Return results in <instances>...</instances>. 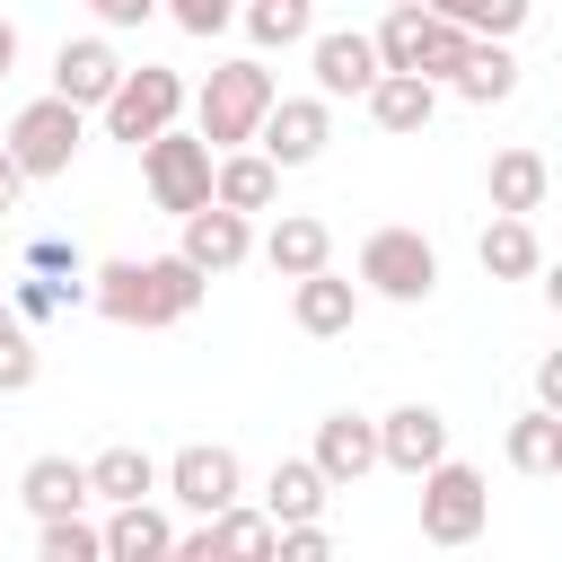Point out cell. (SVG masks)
Wrapping results in <instances>:
<instances>
[{
    "mask_svg": "<svg viewBox=\"0 0 562 562\" xmlns=\"http://www.w3.org/2000/svg\"><path fill=\"white\" fill-rule=\"evenodd\" d=\"M211 202H228V211H272L281 202V167H272V149H220V176H211Z\"/></svg>",
    "mask_w": 562,
    "mask_h": 562,
    "instance_id": "603a6c76",
    "label": "cell"
},
{
    "mask_svg": "<svg viewBox=\"0 0 562 562\" xmlns=\"http://www.w3.org/2000/svg\"><path fill=\"white\" fill-rule=\"evenodd\" d=\"M123 70H132V61H123L105 35H70V44L53 53V88H61L70 105H88V114H105V97L123 88Z\"/></svg>",
    "mask_w": 562,
    "mask_h": 562,
    "instance_id": "5bb4252c",
    "label": "cell"
},
{
    "mask_svg": "<svg viewBox=\"0 0 562 562\" xmlns=\"http://www.w3.org/2000/svg\"><path fill=\"white\" fill-rule=\"evenodd\" d=\"M351 316H360V281H342L334 263H325V272H307V281H290V325H299L307 342L351 334Z\"/></svg>",
    "mask_w": 562,
    "mask_h": 562,
    "instance_id": "ac0fdd59",
    "label": "cell"
},
{
    "mask_svg": "<svg viewBox=\"0 0 562 562\" xmlns=\"http://www.w3.org/2000/svg\"><path fill=\"white\" fill-rule=\"evenodd\" d=\"M263 263H272L281 281H307V272L334 263V228H325L316 211H281V220L263 228Z\"/></svg>",
    "mask_w": 562,
    "mask_h": 562,
    "instance_id": "ffe728a7",
    "label": "cell"
},
{
    "mask_svg": "<svg viewBox=\"0 0 562 562\" xmlns=\"http://www.w3.org/2000/svg\"><path fill=\"white\" fill-rule=\"evenodd\" d=\"M26 263H35V272H79V263H70V246H61V237H35V255H26Z\"/></svg>",
    "mask_w": 562,
    "mask_h": 562,
    "instance_id": "74e56055",
    "label": "cell"
},
{
    "mask_svg": "<svg viewBox=\"0 0 562 562\" xmlns=\"http://www.w3.org/2000/svg\"><path fill=\"white\" fill-rule=\"evenodd\" d=\"M325 501H334V474L316 465V457H281L272 465V483H263V509L290 527V518H325Z\"/></svg>",
    "mask_w": 562,
    "mask_h": 562,
    "instance_id": "484cf974",
    "label": "cell"
},
{
    "mask_svg": "<svg viewBox=\"0 0 562 562\" xmlns=\"http://www.w3.org/2000/svg\"><path fill=\"white\" fill-rule=\"evenodd\" d=\"M483 193H492V211H544V193H553V167H544V149H492V167H483Z\"/></svg>",
    "mask_w": 562,
    "mask_h": 562,
    "instance_id": "7402d4cb",
    "label": "cell"
},
{
    "mask_svg": "<svg viewBox=\"0 0 562 562\" xmlns=\"http://www.w3.org/2000/svg\"><path fill=\"white\" fill-rule=\"evenodd\" d=\"M465 105H501V97H518V53H509V35H474V53H465V70L448 79Z\"/></svg>",
    "mask_w": 562,
    "mask_h": 562,
    "instance_id": "4316f807",
    "label": "cell"
},
{
    "mask_svg": "<svg viewBox=\"0 0 562 562\" xmlns=\"http://www.w3.org/2000/svg\"><path fill=\"white\" fill-rule=\"evenodd\" d=\"M307 457H316V465H325V474H334V492H342V483H360V474H378V465H386V448H378V422H369V413H351V404H342V413H325V422H316V448H307Z\"/></svg>",
    "mask_w": 562,
    "mask_h": 562,
    "instance_id": "2e32d148",
    "label": "cell"
},
{
    "mask_svg": "<svg viewBox=\"0 0 562 562\" xmlns=\"http://www.w3.org/2000/svg\"><path fill=\"white\" fill-rule=\"evenodd\" d=\"M88 9H97L105 26H149V18L167 9V0H88Z\"/></svg>",
    "mask_w": 562,
    "mask_h": 562,
    "instance_id": "e575fe53",
    "label": "cell"
},
{
    "mask_svg": "<svg viewBox=\"0 0 562 562\" xmlns=\"http://www.w3.org/2000/svg\"><path fill=\"white\" fill-rule=\"evenodd\" d=\"M360 105H369L378 132L413 140V132H430V114H439V79H422V70H378V88H369Z\"/></svg>",
    "mask_w": 562,
    "mask_h": 562,
    "instance_id": "d6986e66",
    "label": "cell"
},
{
    "mask_svg": "<svg viewBox=\"0 0 562 562\" xmlns=\"http://www.w3.org/2000/svg\"><path fill=\"white\" fill-rule=\"evenodd\" d=\"M553 483H562V448H553Z\"/></svg>",
    "mask_w": 562,
    "mask_h": 562,
    "instance_id": "60d3db41",
    "label": "cell"
},
{
    "mask_svg": "<svg viewBox=\"0 0 562 562\" xmlns=\"http://www.w3.org/2000/svg\"><path fill=\"white\" fill-rule=\"evenodd\" d=\"M176 255H193L202 272H237L255 255V211H228V202H202L176 220Z\"/></svg>",
    "mask_w": 562,
    "mask_h": 562,
    "instance_id": "7c38bea8",
    "label": "cell"
},
{
    "mask_svg": "<svg viewBox=\"0 0 562 562\" xmlns=\"http://www.w3.org/2000/svg\"><path fill=\"white\" fill-rule=\"evenodd\" d=\"M35 334H26V316H18V299H0V395H26L35 386Z\"/></svg>",
    "mask_w": 562,
    "mask_h": 562,
    "instance_id": "f546056e",
    "label": "cell"
},
{
    "mask_svg": "<svg viewBox=\"0 0 562 562\" xmlns=\"http://www.w3.org/2000/svg\"><path fill=\"white\" fill-rule=\"evenodd\" d=\"M9 70H18V26L0 18V79H9Z\"/></svg>",
    "mask_w": 562,
    "mask_h": 562,
    "instance_id": "ab89813d",
    "label": "cell"
},
{
    "mask_svg": "<svg viewBox=\"0 0 562 562\" xmlns=\"http://www.w3.org/2000/svg\"><path fill=\"white\" fill-rule=\"evenodd\" d=\"M167 18H176L184 35H202V44H211L220 26H237V0H167Z\"/></svg>",
    "mask_w": 562,
    "mask_h": 562,
    "instance_id": "d6a6232c",
    "label": "cell"
},
{
    "mask_svg": "<svg viewBox=\"0 0 562 562\" xmlns=\"http://www.w3.org/2000/svg\"><path fill=\"white\" fill-rule=\"evenodd\" d=\"M202 290H211V272H202L193 255H114V263H97L88 307L114 316V325L158 334V325H184V316L202 307Z\"/></svg>",
    "mask_w": 562,
    "mask_h": 562,
    "instance_id": "6da1fadb",
    "label": "cell"
},
{
    "mask_svg": "<svg viewBox=\"0 0 562 562\" xmlns=\"http://www.w3.org/2000/svg\"><path fill=\"white\" fill-rule=\"evenodd\" d=\"M325 553H334L325 518H290V527H281V553H272V562H325Z\"/></svg>",
    "mask_w": 562,
    "mask_h": 562,
    "instance_id": "836d02e7",
    "label": "cell"
},
{
    "mask_svg": "<svg viewBox=\"0 0 562 562\" xmlns=\"http://www.w3.org/2000/svg\"><path fill=\"white\" fill-rule=\"evenodd\" d=\"M386 9H395V0H386Z\"/></svg>",
    "mask_w": 562,
    "mask_h": 562,
    "instance_id": "b9f144b4",
    "label": "cell"
},
{
    "mask_svg": "<svg viewBox=\"0 0 562 562\" xmlns=\"http://www.w3.org/2000/svg\"><path fill=\"white\" fill-rule=\"evenodd\" d=\"M184 79L167 70V61H140V70H123V88L105 97V140H123V149H140V140H158L176 114H184Z\"/></svg>",
    "mask_w": 562,
    "mask_h": 562,
    "instance_id": "ba28073f",
    "label": "cell"
},
{
    "mask_svg": "<svg viewBox=\"0 0 562 562\" xmlns=\"http://www.w3.org/2000/svg\"><path fill=\"white\" fill-rule=\"evenodd\" d=\"M307 61H316V88H325V97H369V88H378V70H386L378 35H360V26L307 35Z\"/></svg>",
    "mask_w": 562,
    "mask_h": 562,
    "instance_id": "4fadbf2b",
    "label": "cell"
},
{
    "mask_svg": "<svg viewBox=\"0 0 562 562\" xmlns=\"http://www.w3.org/2000/svg\"><path fill=\"white\" fill-rule=\"evenodd\" d=\"M158 553H176V518H167L158 501H114V518H105V562H158Z\"/></svg>",
    "mask_w": 562,
    "mask_h": 562,
    "instance_id": "d4e9b609",
    "label": "cell"
},
{
    "mask_svg": "<svg viewBox=\"0 0 562 562\" xmlns=\"http://www.w3.org/2000/svg\"><path fill=\"white\" fill-rule=\"evenodd\" d=\"M176 553H184V562H272V553H281V518L237 501V509H220V518L184 527V536H176Z\"/></svg>",
    "mask_w": 562,
    "mask_h": 562,
    "instance_id": "30bf717a",
    "label": "cell"
},
{
    "mask_svg": "<svg viewBox=\"0 0 562 562\" xmlns=\"http://www.w3.org/2000/svg\"><path fill=\"white\" fill-rule=\"evenodd\" d=\"M536 404H544V413H562V351H544V360H536Z\"/></svg>",
    "mask_w": 562,
    "mask_h": 562,
    "instance_id": "d590c367",
    "label": "cell"
},
{
    "mask_svg": "<svg viewBox=\"0 0 562 562\" xmlns=\"http://www.w3.org/2000/svg\"><path fill=\"white\" fill-rule=\"evenodd\" d=\"M18 501H26L35 518H70V509H88V501H97V483H88V465H79V457H35V465L18 474Z\"/></svg>",
    "mask_w": 562,
    "mask_h": 562,
    "instance_id": "cb8c5ba5",
    "label": "cell"
},
{
    "mask_svg": "<svg viewBox=\"0 0 562 562\" xmlns=\"http://www.w3.org/2000/svg\"><path fill=\"white\" fill-rule=\"evenodd\" d=\"M35 553H44V562H105V527H88L79 509H70V518H44V527H35Z\"/></svg>",
    "mask_w": 562,
    "mask_h": 562,
    "instance_id": "4dcf8cb0",
    "label": "cell"
},
{
    "mask_svg": "<svg viewBox=\"0 0 562 562\" xmlns=\"http://www.w3.org/2000/svg\"><path fill=\"white\" fill-rule=\"evenodd\" d=\"M430 9H439V18H457L465 35H518L536 0H430Z\"/></svg>",
    "mask_w": 562,
    "mask_h": 562,
    "instance_id": "1f68e13d",
    "label": "cell"
},
{
    "mask_svg": "<svg viewBox=\"0 0 562 562\" xmlns=\"http://www.w3.org/2000/svg\"><path fill=\"white\" fill-rule=\"evenodd\" d=\"M378 448H386L395 474L422 483V474L448 457V413H439V404H395V413H378Z\"/></svg>",
    "mask_w": 562,
    "mask_h": 562,
    "instance_id": "9a60e30c",
    "label": "cell"
},
{
    "mask_svg": "<svg viewBox=\"0 0 562 562\" xmlns=\"http://www.w3.org/2000/svg\"><path fill=\"white\" fill-rule=\"evenodd\" d=\"M360 290H378L395 307H422L439 290V246L422 228H369L360 237Z\"/></svg>",
    "mask_w": 562,
    "mask_h": 562,
    "instance_id": "8992f818",
    "label": "cell"
},
{
    "mask_svg": "<svg viewBox=\"0 0 562 562\" xmlns=\"http://www.w3.org/2000/svg\"><path fill=\"white\" fill-rule=\"evenodd\" d=\"M272 70L246 53V61H220L211 79H202V97H193V132L211 140V149H246L255 132H263V114H272Z\"/></svg>",
    "mask_w": 562,
    "mask_h": 562,
    "instance_id": "7a4b0ae2",
    "label": "cell"
},
{
    "mask_svg": "<svg viewBox=\"0 0 562 562\" xmlns=\"http://www.w3.org/2000/svg\"><path fill=\"white\" fill-rule=\"evenodd\" d=\"M237 18H246V35H255L263 53H272V44H307V35H316V18H307V0H246Z\"/></svg>",
    "mask_w": 562,
    "mask_h": 562,
    "instance_id": "f1b7e54d",
    "label": "cell"
},
{
    "mask_svg": "<svg viewBox=\"0 0 562 562\" xmlns=\"http://www.w3.org/2000/svg\"><path fill=\"white\" fill-rule=\"evenodd\" d=\"M88 483H97V501H105V509H114V501H158V492H167V465H158L149 448L114 439V448H97V457H88Z\"/></svg>",
    "mask_w": 562,
    "mask_h": 562,
    "instance_id": "44dd1931",
    "label": "cell"
},
{
    "mask_svg": "<svg viewBox=\"0 0 562 562\" xmlns=\"http://www.w3.org/2000/svg\"><path fill=\"white\" fill-rule=\"evenodd\" d=\"M325 140H334V97H325V88H316V97H272V114H263V132H255V149H272L281 176H290V167H316Z\"/></svg>",
    "mask_w": 562,
    "mask_h": 562,
    "instance_id": "8fae6325",
    "label": "cell"
},
{
    "mask_svg": "<svg viewBox=\"0 0 562 562\" xmlns=\"http://www.w3.org/2000/svg\"><path fill=\"white\" fill-rule=\"evenodd\" d=\"M211 176H220V149L202 140V132H158V140H140V184H149V202L167 211V220H184V211H202L211 202Z\"/></svg>",
    "mask_w": 562,
    "mask_h": 562,
    "instance_id": "277c9868",
    "label": "cell"
},
{
    "mask_svg": "<svg viewBox=\"0 0 562 562\" xmlns=\"http://www.w3.org/2000/svg\"><path fill=\"white\" fill-rule=\"evenodd\" d=\"M378 53H386V70H422V79H457L465 70V53H474V35L457 26V18H439L430 0H395L386 18H378Z\"/></svg>",
    "mask_w": 562,
    "mask_h": 562,
    "instance_id": "3957f363",
    "label": "cell"
},
{
    "mask_svg": "<svg viewBox=\"0 0 562 562\" xmlns=\"http://www.w3.org/2000/svg\"><path fill=\"white\" fill-rule=\"evenodd\" d=\"M79 140H88V105H70L61 88H44L35 105H18V114H9V149H18V167H26L35 184L70 176Z\"/></svg>",
    "mask_w": 562,
    "mask_h": 562,
    "instance_id": "5b68a950",
    "label": "cell"
},
{
    "mask_svg": "<svg viewBox=\"0 0 562 562\" xmlns=\"http://www.w3.org/2000/svg\"><path fill=\"white\" fill-rule=\"evenodd\" d=\"M492 527V492L465 457H439L422 474V544H474Z\"/></svg>",
    "mask_w": 562,
    "mask_h": 562,
    "instance_id": "52a82bcc",
    "label": "cell"
},
{
    "mask_svg": "<svg viewBox=\"0 0 562 562\" xmlns=\"http://www.w3.org/2000/svg\"><path fill=\"white\" fill-rule=\"evenodd\" d=\"M474 263H483V281H536V272H544L536 220H527V211H492L483 237H474Z\"/></svg>",
    "mask_w": 562,
    "mask_h": 562,
    "instance_id": "e0dca14e",
    "label": "cell"
},
{
    "mask_svg": "<svg viewBox=\"0 0 562 562\" xmlns=\"http://www.w3.org/2000/svg\"><path fill=\"white\" fill-rule=\"evenodd\" d=\"M553 448H562V413H544V404H527V413L501 430V457H509L518 474H553Z\"/></svg>",
    "mask_w": 562,
    "mask_h": 562,
    "instance_id": "83f0119b",
    "label": "cell"
},
{
    "mask_svg": "<svg viewBox=\"0 0 562 562\" xmlns=\"http://www.w3.org/2000/svg\"><path fill=\"white\" fill-rule=\"evenodd\" d=\"M26 184H35V176H26V167H18V149L0 140V211H18V193H26Z\"/></svg>",
    "mask_w": 562,
    "mask_h": 562,
    "instance_id": "8d00e7d4",
    "label": "cell"
},
{
    "mask_svg": "<svg viewBox=\"0 0 562 562\" xmlns=\"http://www.w3.org/2000/svg\"><path fill=\"white\" fill-rule=\"evenodd\" d=\"M536 281H544V307H553V316H562V263H544V272H536Z\"/></svg>",
    "mask_w": 562,
    "mask_h": 562,
    "instance_id": "f35d334b",
    "label": "cell"
},
{
    "mask_svg": "<svg viewBox=\"0 0 562 562\" xmlns=\"http://www.w3.org/2000/svg\"><path fill=\"white\" fill-rule=\"evenodd\" d=\"M167 501H176V509H193V518L237 509V501H246V465H237V448H220V439L176 448V457H167Z\"/></svg>",
    "mask_w": 562,
    "mask_h": 562,
    "instance_id": "9c48e42d",
    "label": "cell"
}]
</instances>
